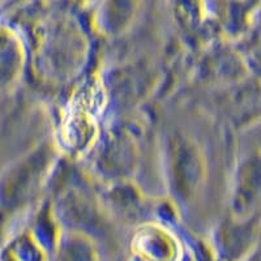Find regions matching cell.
Segmentation results:
<instances>
[{"label":"cell","mask_w":261,"mask_h":261,"mask_svg":"<svg viewBox=\"0 0 261 261\" xmlns=\"http://www.w3.org/2000/svg\"><path fill=\"white\" fill-rule=\"evenodd\" d=\"M261 202V151H253L241 162L232 190V206L238 214H248Z\"/></svg>","instance_id":"obj_2"},{"label":"cell","mask_w":261,"mask_h":261,"mask_svg":"<svg viewBox=\"0 0 261 261\" xmlns=\"http://www.w3.org/2000/svg\"><path fill=\"white\" fill-rule=\"evenodd\" d=\"M258 15H260V16H261V9H260V12H258Z\"/></svg>","instance_id":"obj_6"},{"label":"cell","mask_w":261,"mask_h":261,"mask_svg":"<svg viewBox=\"0 0 261 261\" xmlns=\"http://www.w3.org/2000/svg\"><path fill=\"white\" fill-rule=\"evenodd\" d=\"M47 151L33 153L15 163L0 179V199L4 204L13 205L28 199L36 190L45 172Z\"/></svg>","instance_id":"obj_1"},{"label":"cell","mask_w":261,"mask_h":261,"mask_svg":"<svg viewBox=\"0 0 261 261\" xmlns=\"http://www.w3.org/2000/svg\"><path fill=\"white\" fill-rule=\"evenodd\" d=\"M137 0H103L101 6L102 20L113 32L124 29L136 12Z\"/></svg>","instance_id":"obj_4"},{"label":"cell","mask_w":261,"mask_h":261,"mask_svg":"<svg viewBox=\"0 0 261 261\" xmlns=\"http://www.w3.org/2000/svg\"><path fill=\"white\" fill-rule=\"evenodd\" d=\"M174 178L181 196H190L201 178V160L195 146L187 141H176L172 150Z\"/></svg>","instance_id":"obj_3"},{"label":"cell","mask_w":261,"mask_h":261,"mask_svg":"<svg viewBox=\"0 0 261 261\" xmlns=\"http://www.w3.org/2000/svg\"><path fill=\"white\" fill-rule=\"evenodd\" d=\"M252 64L261 72V38L256 41L252 50Z\"/></svg>","instance_id":"obj_5"}]
</instances>
